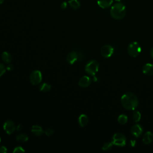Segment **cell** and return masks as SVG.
<instances>
[{"instance_id": "31", "label": "cell", "mask_w": 153, "mask_h": 153, "mask_svg": "<svg viewBox=\"0 0 153 153\" xmlns=\"http://www.w3.org/2000/svg\"><path fill=\"white\" fill-rule=\"evenodd\" d=\"M150 54H151V56L153 58V47L150 50Z\"/></svg>"}, {"instance_id": "30", "label": "cell", "mask_w": 153, "mask_h": 153, "mask_svg": "<svg viewBox=\"0 0 153 153\" xmlns=\"http://www.w3.org/2000/svg\"><path fill=\"white\" fill-rule=\"evenodd\" d=\"M22 128V126L20 124H19V125L17 126V127H16V130H17V131H20Z\"/></svg>"}, {"instance_id": "14", "label": "cell", "mask_w": 153, "mask_h": 153, "mask_svg": "<svg viewBox=\"0 0 153 153\" xmlns=\"http://www.w3.org/2000/svg\"><path fill=\"white\" fill-rule=\"evenodd\" d=\"M113 2V0H97L98 5L102 8L109 7Z\"/></svg>"}, {"instance_id": "19", "label": "cell", "mask_w": 153, "mask_h": 153, "mask_svg": "<svg viewBox=\"0 0 153 153\" xmlns=\"http://www.w3.org/2000/svg\"><path fill=\"white\" fill-rule=\"evenodd\" d=\"M69 6L73 9H77L80 7V3L78 0H70L69 1Z\"/></svg>"}, {"instance_id": "26", "label": "cell", "mask_w": 153, "mask_h": 153, "mask_svg": "<svg viewBox=\"0 0 153 153\" xmlns=\"http://www.w3.org/2000/svg\"><path fill=\"white\" fill-rule=\"evenodd\" d=\"M54 131L53 129L51 128H47L46 129L45 131H44V133L45 134V135H47V136H50L53 134Z\"/></svg>"}, {"instance_id": "4", "label": "cell", "mask_w": 153, "mask_h": 153, "mask_svg": "<svg viewBox=\"0 0 153 153\" xmlns=\"http://www.w3.org/2000/svg\"><path fill=\"white\" fill-rule=\"evenodd\" d=\"M141 51V46L136 41L131 42L127 47L128 54L132 57H136L138 56L140 54Z\"/></svg>"}, {"instance_id": "28", "label": "cell", "mask_w": 153, "mask_h": 153, "mask_svg": "<svg viewBox=\"0 0 153 153\" xmlns=\"http://www.w3.org/2000/svg\"><path fill=\"white\" fill-rule=\"evenodd\" d=\"M61 8H62V9H66V8H67V7H68V4H67V2H63L62 4H61Z\"/></svg>"}, {"instance_id": "34", "label": "cell", "mask_w": 153, "mask_h": 153, "mask_svg": "<svg viewBox=\"0 0 153 153\" xmlns=\"http://www.w3.org/2000/svg\"><path fill=\"white\" fill-rule=\"evenodd\" d=\"M1 138H0V142H1Z\"/></svg>"}, {"instance_id": "20", "label": "cell", "mask_w": 153, "mask_h": 153, "mask_svg": "<svg viewBox=\"0 0 153 153\" xmlns=\"http://www.w3.org/2000/svg\"><path fill=\"white\" fill-rule=\"evenodd\" d=\"M27 140H28V136L24 133L19 134L16 136V140L18 142H26Z\"/></svg>"}, {"instance_id": "6", "label": "cell", "mask_w": 153, "mask_h": 153, "mask_svg": "<svg viewBox=\"0 0 153 153\" xmlns=\"http://www.w3.org/2000/svg\"><path fill=\"white\" fill-rule=\"evenodd\" d=\"M30 82L33 85H38L42 81V74L39 70L33 71L29 77Z\"/></svg>"}, {"instance_id": "8", "label": "cell", "mask_w": 153, "mask_h": 153, "mask_svg": "<svg viewBox=\"0 0 153 153\" xmlns=\"http://www.w3.org/2000/svg\"><path fill=\"white\" fill-rule=\"evenodd\" d=\"M3 128H4V130L5 131V132L8 134H12L16 129V127L14 122L12 121L11 120L5 121L3 124Z\"/></svg>"}, {"instance_id": "15", "label": "cell", "mask_w": 153, "mask_h": 153, "mask_svg": "<svg viewBox=\"0 0 153 153\" xmlns=\"http://www.w3.org/2000/svg\"><path fill=\"white\" fill-rule=\"evenodd\" d=\"M31 131L34 135L37 136L42 135L44 133V131H43L42 127L38 125H33L32 127Z\"/></svg>"}, {"instance_id": "12", "label": "cell", "mask_w": 153, "mask_h": 153, "mask_svg": "<svg viewBox=\"0 0 153 153\" xmlns=\"http://www.w3.org/2000/svg\"><path fill=\"white\" fill-rule=\"evenodd\" d=\"M78 59V54L75 51H72L69 53L66 56V60L68 63L72 65L74 64Z\"/></svg>"}, {"instance_id": "27", "label": "cell", "mask_w": 153, "mask_h": 153, "mask_svg": "<svg viewBox=\"0 0 153 153\" xmlns=\"http://www.w3.org/2000/svg\"><path fill=\"white\" fill-rule=\"evenodd\" d=\"M7 151V149L5 146H0V153H5Z\"/></svg>"}, {"instance_id": "16", "label": "cell", "mask_w": 153, "mask_h": 153, "mask_svg": "<svg viewBox=\"0 0 153 153\" xmlns=\"http://www.w3.org/2000/svg\"><path fill=\"white\" fill-rule=\"evenodd\" d=\"M88 118L86 115L81 114L79 115V117H78V123L81 127H85L88 124Z\"/></svg>"}, {"instance_id": "32", "label": "cell", "mask_w": 153, "mask_h": 153, "mask_svg": "<svg viewBox=\"0 0 153 153\" xmlns=\"http://www.w3.org/2000/svg\"><path fill=\"white\" fill-rule=\"evenodd\" d=\"M4 0H0V4H2L4 2Z\"/></svg>"}, {"instance_id": "11", "label": "cell", "mask_w": 153, "mask_h": 153, "mask_svg": "<svg viewBox=\"0 0 153 153\" xmlns=\"http://www.w3.org/2000/svg\"><path fill=\"white\" fill-rule=\"evenodd\" d=\"M142 72L147 75L151 76L153 75V64L147 63L145 64L142 67Z\"/></svg>"}, {"instance_id": "24", "label": "cell", "mask_w": 153, "mask_h": 153, "mask_svg": "<svg viewBox=\"0 0 153 153\" xmlns=\"http://www.w3.org/2000/svg\"><path fill=\"white\" fill-rule=\"evenodd\" d=\"M25 151V149L22 146H16V148H14L13 152L14 153H18V152H24Z\"/></svg>"}, {"instance_id": "7", "label": "cell", "mask_w": 153, "mask_h": 153, "mask_svg": "<svg viewBox=\"0 0 153 153\" xmlns=\"http://www.w3.org/2000/svg\"><path fill=\"white\" fill-rule=\"evenodd\" d=\"M114 49L113 47L111 45H103L100 50V54L101 55L105 58H109L114 53Z\"/></svg>"}, {"instance_id": "9", "label": "cell", "mask_w": 153, "mask_h": 153, "mask_svg": "<svg viewBox=\"0 0 153 153\" xmlns=\"http://www.w3.org/2000/svg\"><path fill=\"white\" fill-rule=\"evenodd\" d=\"M130 131L133 136L136 137H138L142 134L143 128L140 124H136L131 127Z\"/></svg>"}, {"instance_id": "3", "label": "cell", "mask_w": 153, "mask_h": 153, "mask_svg": "<svg viewBox=\"0 0 153 153\" xmlns=\"http://www.w3.org/2000/svg\"><path fill=\"white\" fill-rule=\"evenodd\" d=\"M99 63L96 60H90L85 66V72L91 76H94L98 72Z\"/></svg>"}, {"instance_id": "22", "label": "cell", "mask_w": 153, "mask_h": 153, "mask_svg": "<svg viewBox=\"0 0 153 153\" xmlns=\"http://www.w3.org/2000/svg\"><path fill=\"white\" fill-rule=\"evenodd\" d=\"M128 120L127 117L125 114H121L118 117V122L121 124H125Z\"/></svg>"}, {"instance_id": "21", "label": "cell", "mask_w": 153, "mask_h": 153, "mask_svg": "<svg viewBox=\"0 0 153 153\" xmlns=\"http://www.w3.org/2000/svg\"><path fill=\"white\" fill-rule=\"evenodd\" d=\"M132 118L135 123H137L141 118V114L138 111H134L132 115Z\"/></svg>"}, {"instance_id": "29", "label": "cell", "mask_w": 153, "mask_h": 153, "mask_svg": "<svg viewBox=\"0 0 153 153\" xmlns=\"http://www.w3.org/2000/svg\"><path fill=\"white\" fill-rule=\"evenodd\" d=\"M6 69H7V70H8V71H12L13 69H14V66L13 65H11V64H9L7 66V68H6Z\"/></svg>"}, {"instance_id": "23", "label": "cell", "mask_w": 153, "mask_h": 153, "mask_svg": "<svg viewBox=\"0 0 153 153\" xmlns=\"http://www.w3.org/2000/svg\"><path fill=\"white\" fill-rule=\"evenodd\" d=\"M112 145H113V143H112V142H106L103 145L102 149V150L105 151H109L112 148Z\"/></svg>"}, {"instance_id": "5", "label": "cell", "mask_w": 153, "mask_h": 153, "mask_svg": "<svg viewBox=\"0 0 153 153\" xmlns=\"http://www.w3.org/2000/svg\"><path fill=\"white\" fill-rule=\"evenodd\" d=\"M112 143L118 146H124L126 143V137L123 133H116L112 136Z\"/></svg>"}, {"instance_id": "1", "label": "cell", "mask_w": 153, "mask_h": 153, "mask_svg": "<svg viewBox=\"0 0 153 153\" xmlns=\"http://www.w3.org/2000/svg\"><path fill=\"white\" fill-rule=\"evenodd\" d=\"M122 106L127 110H135L139 105L137 97L132 93L127 92L121 97Z\"/></svg>"}, {"instance_id": "10", "label": "cell", "mask_w": 153, "mask_h": 153, "mask_svg": "<svg viewBox=\"0 0 153 153\" xmlns=\"http://www.w3.org/2000/svg\"><path fill=\"white\" fill-rule=\"evenodd\" d=\"M91 82V79L89 76H83L79 79L78 84L81 87H87L90 85Z\"/></svg>"}, {"instance_id": "25", "label": "cell", "mask_w": 153, "mask_h": 153, "mask_svg": "<svg viewBox=\"0 0 153 153\" xmlns=\"http://www.w3.org/2000/svg\"><path fill=\"white\" fill-rule=\"evenodd\" d=\"M6 67L5 65L1 63H0V77L4 75V74L6 71Z\"/></svg>"}, {"instance_id": "17", "label": "cell", "mask_w": 153, "mask_h": 153, "mask_svg": "<svg viewBox=\"0 0 153 153\" xmlns=\"http://www.w3.org/2000/svg\"><path fill=\"white\" fill-rule=\"evenodd\" d=\"M2 60L7 63H10L12 60V56L8 52L4 51L1 54Z\"/></svg>"}, {"instance_id": "13", "label": "cell", "mask_w": 153, "mask_h": 153, "mask_svg": "<svg viewBox=\"0 0 153 153\" xmlns=\"http://www.w3.org/2000/svg\"><path fill=\"white\" fill-rule=\"evenodd\" d=\"M153 140V133L151 131H146L143 136L142 142L146 145L150 144Z\"/></svg>"}, {"instance_id": "33", "label": "cell", "mask_w": 153, "mask_h": 153, "mask_svg": "<svg viewBox=\"0 0 153 153\" xmlns=\"http://www.w3.org/2000/svg\"><path fill=\"white\" fill-rule=\"evenodd\" d=\"M115 1H117V2H120V1H121L122 0H115Z\"/></svg>"}, {"instance_id": "18", "label": "cell", "mask_w": 153, "mask_h": 153, "mask_svg": "<svg viewBox=\"0 0 153 153\" xmlns=\"http://www.w3.org/2000/svg\"><path fill=\"white\" fill-rule=\"evenodd\" d=\"M39 89L41 91L47 92V91H48L51 89V85H50V84H49L48 83L44 82L40 85Z\"/></svg>"}, {"instance_id": "2", "label": "cell", "mask_w": 153, "mask_h": 153, "mask_svg": "<svg viewBox=\"0 0 153 153\" xmlns=\"http://www.w3.org/2000/svg\"><path fill=\"white\" fill-rule=\"evenodd\" d=\"M126 6L121 2H117L111 8L110 14L114 19L121 20L123 19L126 15Z\"/></svg>"}]
</instances>
